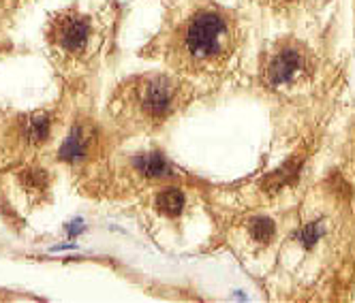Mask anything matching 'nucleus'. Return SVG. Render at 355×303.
<instances>
[{
  "label": "nucleus",
  "instance_id": "f257e3e1",
  "mask_svg": "<svg viewBox=\"0 0 355 303\" xmlns=\"http://www.w3.org/2000/svg\"><path fill=\"white\" fill-rule=\"evenodd\" d=\"M238 21L214 3H191L167 21L161 52L175 73L216 75L227 68L238 49Z\"/></svg>",
  "mask_w": 355,
  "mask_h": 303
},
{
  "label": "nucleus",
  "instance_id": "f03ea898",
  "mask_svg": "<svg viewBox=\"0 0 355 303\" xmlns=\"http://www.w3.org/2000/svg\"><path fill=\"white\" fill-rule=\"evenodd\" d=\"M191 88L178 75L148 73L120 86L114 111L120 122L137 131H155L189 103Z\"/></svg>",
  "mask_w": 355,
  "mask_h": 303
},
{
  "label": "nucleus",
  "instance_id": "7ed1b4c3",
  "mask_svg": "<svg viewBox=\"0 0 355 303\" xmlns=\"http://www.w3.org/2000/svg\"><path fill=\"white\" fill-rule=\"evenodd\" d=\"M266 84L278 92H297L315 82L317 56L297 41H283L266 62Z\"/></svg>",
  "mask_w": 355,
  "mask_h": 303
},
{
  "label": "nucleus",
  "instance_id": "20e7f679",
  "mask_svg": "<svg viewBox=\"0 0 355 303\" xmlns=\"http://www.w3.org/2000/svg\"><path fill=\"white\" fill-rule=\"evenodd\" d=\"M94 21L92 17L69 9L60 13L56 19L49 21L47 43L49 49L60 58V62L78 64L88 58L94 47Z\"/></svg>",
  "mask_w": 355,
  "mask_h": 303
},
{
  "label": "nucleus",
  "instance_id": "39448f33",
  "mask_svg": "<svg viewBox=\"0 0 355 303\" xmlns=\"http://www.w3.org/2000/svg\"><path fill=\"white\" fill-rule=\"evenodd\" d=\"M98 147V135L96 129L90 122H78L67 135L62 147H60V160L71 165V167H80L86 165Z\"/></svg>",
  "mask_w": 355,
  "mask_h": 303
},
{
  "label": "nucleus",
  "instance_id": "423d86ee",
  "mask_svg": "<svg viewBox=\"0 0 355 303\" xmlns=\"http://www.w3.org/2000/svg\"><path fill=\"white\" fill-rule=\"evenodd\" d=\"M129 171L137 182H173L178 178L175 169L167 160L163 152L150 149V152H139L133 154L129 160Z\"/></svg>",
  "mask_w": 355,
  "mask_h": 303
},
{
  "label": "nucleus",
  "instance_id": "0eeeda50",
  "mask_svg": "<svg viewBox=\"0 0 355 303\" xmlns=\"http://www.w3.org/2000/svg\"><path fill=\"white\" fill-rule=\"evenodd\" d=\"M54 135V120L45 111L24 116L15 124V141L21 147H41Z\"/></svg>",
  "mask_w": 355,
  "mask_h": 303
},
{
  "label": "nucleus",
  "instance_id": "6e6552de",
  "mask_svg": "<svg viewBox=\"0 0 355 303\" xmlns=\"http://www.w3.org/2000/svg\"><path fill=\"white\" fill-rule=\"evenodd\" d=\"M152 208H155V212L161 218L178 222L187 214L189 196L182 188H178V186H163L155 192V196H152Z\"/></svg>",
  "mask_w": 355,
  "mask_h": 303
},
{
  "label": "nucleus",
  "instance_id": "1a4fd4ad",
  "mask_svg": "<svg viewBox=\"0 0 355 303\" xmlns=\"http://www.w3.org/2000/svg\"><path fill=\"white\" fill-rule=\"evenodd\" d=\"M302 165H304V156L302 154H293V158H289L283 167H278L274 173H270L263 186H266V192L274 194V192H281L285 186L293 184L297 180V175L302 171Z\"/></svg>",
  "mask_w": 355,
  "mask_h": 303
},
{
  "label": "nucleus",
  "instance_id": "9d476101",
  "mask_svg": "<svg viewBox=\"0 0 355 303\" xmlns=\"http://www.w3.org/2000/svg\"><path fill=\"white\" fill-rule=\"evenodd\" d=\"M19 188L26 192V196H41L43 192L49 190V175L45 169L39 167H31V169H24L19 171Z\"/></svg>",
  "mask_w": 355,
  "mask_h": 303
},
{
  "label": "nucleus",
  "instance_id": "9b49d317",
  "mask_svg": "<svg viewBox=\"0 0 355 303\" xmlns=\"http://www.w3.org/2000/svg\"><path fill=\"white\" fill-rule=\"evenodd\" d=\"M246 231H248V237L255 241V244L268 246L274 239V235H276V224L268 216H255V218L248 220Z\"/></svg>",
  "mask_w": 355,
  "mask_h": 303
},
{
  "label": "nucleus",
  "instance_id": "f8f14e48",
  "mask_svg": "<svg viewBox=\"0 0 355 303\" xmlns=\"http://www.w3.org/2000/svg\"><path fill=\"white\" fill-rule=\"evenodd\" d=\"M323 237H325V220H321V218L306 222V224H304L302 229L297 231V235H295L297 244H300L304 250H313Z\"/></svg>",
  "mask_w": 355,
  "mask_h": 303
},
{
  "label": "nucleus",
  "instance_id": "ddd939ff",
  "mask_svg": "<svg viewBox=\"0 0 355 303\" xmlns=\"http://www.w3.org/2000/svg\"><path fill=\"white\" fill-rule=\"evenodd\" d=\"M268 7H274V9H281V11H287V9H293L297 7L302 0H263Z\"/></svg>",
  "mask_w": 355,
  "mask_h": 303
}]
</instances>
